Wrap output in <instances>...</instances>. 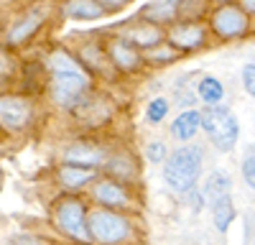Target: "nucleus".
<instances>
[{
  "label": "nucleus",
  "mask_w": 255,
  "mask_h": 245,
  "mask_svg": "<svg viewBox=\"0 0 255 245\" xmlns=\"http://www.w3.org/2000/svg\"><path fill=\"white\" fill-rule=\"evenodd\" d=\"M143 15L148 20H153V23H158V20H174L176 18V0H158V3L148 5L143 10Z\"/></svg>",
  "instance_id": "6ab92c4d"
},
{
  "label": "nucleus",
  "mask_w": 255,
  "mask_h": 245,
  "mask_svg": "<svg viewBox=\"0 0 255 245\" xmlns=\"http://www.w3.org/2000/svg\"><path fill=\"white\" fill-rule=\"evenodd\" d=\"M8 245H44L41 240H36V238H28V235H23V238H15V240H10Z\"/></svg>",
  "instance_id": "cd10ccee"
},
{
  "label": "nucleus",
  "mask_w": 255,
  "mask_h": 245,
  "mask_svg": "<svg viewBox=\"0 0 255 245\" xmlns=\"http://www.w3.org/2000/svg\"><path fill=\"white\" fill-rule=\"evenodd\" d=\"M64 158H67V163H72V166H77V163H82V166L92 169L95 163H100L102 153L92 146H87V143H74L72 148H67V153H64Z\"/></svg>",
  "instance_id": "4468645a"
},
{
  "label": "nucleus",
  "mask_w": 255,
  "mask_h": 245,
  "mask_svg": "<svg viewBox=\"0 0 255 245\" xmlns=\"http://www.w3.org/2000/svg\"><path fill=\"white\" fill-rule=\"evenodd\" d=\"M97 3L105 8V10H118V8H123V5H128L130 0H97Z\"/></svg>",
  "instance_id": "bb28decb"
},
{
  "label": "nucleus",
  "mask_w": 255,
  "mask_h": 245,
  "mask_svg": "<svg viewBox=\"0 0 255 245\" xmlns=\"http://www.w3.org/2000/svg\"><path fill=\"white\" fill-rule=\"evenodd\" d=\"M243 176H245V181L250 184V187L255 189V156H250V158L243 161Z\"/></svg>",
  "instance_id": "b1692460"
},
{
  "label": "nucleus",
  "mask_w": 255,
  "mask_h": 245,
  "mask_svg": "<svg viewBox=\"0 0 255 245\" xmlns=\"http://www.w3.org/2000/svg\"><path fill=\"white\" fill-rule=\"evenodd\" d=\"M166 113H168V102L163 97H156V100H151V105H148L145 118L151 120V122H161L166 118Z\"/></svg>",
  "instance_id": "4be33fe9"
},
{
  "label": "nucleus",
  "mask_w": 255,
  "mask_h": 245,
  "mask_svg": "<svg viewBox=\"0 0 255 245\" xmlns=\"http://www.w3.org/2000/svg\"><path fill=\"white\" fill-rule=\"evenodd\" d=\"M199 97L207 102V105L215 108L217 102L225 97V87H222V82H220V79H215V77H204V79L199 82Z\"/></svg>",
  "instance_id": "aec40b11"
},
{
  "label": "nucleus",
  "mask_w": 255,
  "mask_h": 245,
  "mask_svg": "<svg viewBox=\"0 0 255 245\" xmlns=\"http://www.w3.org/2000/svg\"><path fill=\"white\" fill-rule=\"evenodd\" d=\"M128 44H133V46H143V49H153L158 41H161V31L151 23H145L140 28H133L130 33L125 36Z\"/></svg>",
  "instance_id": "f3484780"
},
{
  "label": "nucleus",
  "mask_w": 255,
  "mask_h": 245,
  "mask_svg": "<svg viewBox=\"0 0 255 245\" xmlns=\"http://www.w3.org/2000/svg\"><path fill=\"white\" fill-rule=\"evenodd\" d=\"M90 82L82 72H69V74H54V85H51V95L54 102L61 108H74L82 100V95L87 92Z\"/></svg>",
  "instance_id": "20e7f679"
},
{
  "label": "nucleus",
  "mask_w": 255,
  "mask_h": 245,
  "mask_svg": "<svg viewBox=\"0 0 255 245\" xmlns=\"http://www.w3.org/2000/svg\"><path fill=\"white\" fill-rule=\"evenodd\" d=\"M95 197L102 204H108V207H125V204H128V194L118 187V184H113V181L97 184V187H95Z\"/></svg>",
  "instance_id": "dca6fc26"
},
{
  "label": "nucleus",
  "mask_w": 255,
  "mask_h": 245,
  "mask_svg": "<svg viewBox=\"0 0 255 245\" xmlns=\"http://www.w3.org/2000/svg\"><path fill=\"white\" fill-rule=\"evenodd\" d=\"M202 128L207 130L209 140L215 143V146L220 151H232L235 148V143H238V118L232 115L227 108H209L204 110L202 115Z\"/></svg>",
  "instance_id": "f03ea898"
},
{
  "label": "nucleus",
  "mask_w": 255,
  "mask_h": 245,
  "mask_svg": "<svg viewBox=\"0 0 255 245\" xmlns=\"http://www.w3.org/2000/svg\"><path fill=\"white\" fill-rule=\"evenodd\" d=\"M145 56L151 59V61H163V59H171L174 51H171V49H153V51H148Z\"/></svg>",
  "instance_id": "a878e982"
},
{
  "label": "nucleus",
  "mask_w": 255,
  "mask_h": 245,
  "mask_svg": "<svg viewBox=\"0 0 255 245\" xmlns=\"http://www.w3.org/2000/svg\"><path fill=\"white\" fill-rule=\"evenodd\" d=\"M110 56H113L115 64H118L120 69H125V72L135 69V67H138V61H140L135 46H133V44H128L125 38H118V41H115L113 49H110Z\"/></svg>",
  "instance_id": "f8f14e48"
},
{
  "label": "nucleus",
  "mask_w": 255,
  "mask_h": 245,
  "mask_svg": "<svg viewBox=\"0 0 255 245\" xmlns=\"http://www.w3.org/2000/svg\"><path fill=\"white\" fill-rule=\"evenodd\" d=\"M130 228H128V220L115 215V212H108V210H97L92 217H90V235L92 240L102 243V245H113V243H120L123 238H128Z\"/></svg>",
  "instance_id": "7ed1b4c3"
},
{
  "label": "nucleus",
  "mask_w": 255,
  "mask_h": 245,
  "mask_svg": "<svg viewBox=\"0 0 255 245\" xmlns=\"http://www.w3.org/2000/svg\"><path fill=\"white\" fill-rule=\"evenodd\" d=\"M56 222H59V228L72 235L74 240H90V225L84 222V207H82V202L77 199H64L59 207H56Z\"/></svg>",
  "instance_id": "39448f33"
},
{
  "label": "nucleus",
  "mask_w": 255,
  "mask_h": 245,
  "mask_svg": "<svg viewBox=\"0 0 255 245\" xmlns=\"http://www.w3.org/2000/svg\"><path fill=\"white\" fill-rule=\"evenodd\" d=\"M64 13L72 20H92V18H100L105 13V8L97 0H69V3L64 5Z\"/></svg>",
  "instance_id": "9b49d317"
},
{
  "label": "nucleus",
  "mask_w": 255,
  "mask_h": 245,
  "mask_svg": "<svg viewBox=\"0 0 255 245\" xmlns=\"http://www.w3.org/2000/svg\"><path fill=\"white\" fill-rule=\"evenodd\" d=\"M31 120V105L23 97H0V125L8 130L26 128Z\"/></svg>",
  "instance_id": "0eeeda50"
},
{
  "label": "nucleus",
  "mask_w": 255,
  "mask_h": 245,
  "mask_svg": "<svg viewBox=\"0 0 255 245\" xmlns=\"http://www.w3.org/2000/svg\"><path fill=\"white\" fill-rule=\"evenodd\" d=\"M220 3H230V0H220Z\"/></svg>",
  "instance_id": "c756f323"
},
{
  "label": "nucleus",
  "mask_w": 255,
  "mask_h": 245,
  "mask_svg": "<svg viewBox=\"0 0 255 245\" xmlns=\"http://www.w3.org/2000/svg\"><path fill=\"white\" fill-rule=\"evenodd\" d=\"M168 44L174 49H184L191 51L204 44V28L199 23H176L171 31H168Z\"/></svg>",
  "instance_id": "6e6552de"
},
{
  "label": "nucleus",
  "mask_w": 255,
  "mask_h": 245,
  "mask_svg": "<svg viewBox=\"0 0 255 245\" xmlns=\"http://www.w3.org/2000/svg\"><path fill=\"white\" fill-rule=\"evenodd\" d=\"M230 189H232L230 176L222 174V171H215V174L207 179V184H204V202L207 204H215V202L230 197Z\"/></svg>",
  "instance_id": "9d476101"
},
{
  "label": "nucleus",
  "mask_w": 255,
  "mask_h": 245,
  "mask_svg": "<svg viewBox=\"0 0 255 245\" xmlns=\"http://www.w3.org/2000/svg\"><path fill=\"white\" fill-rule=\"evenodd\" d=\"M166 156V148H163V143H151L148 146V158H151L153 163H161Z\"/></svg>",
  "instance_id": "393cba45"
},
{
  "label": "nucleus",
  "mask_w": 255,
  "mask_h": 245,
  "mask_svg": "<svg viewBox=\"0 0 255 245\" xmlns=\"http://www.w3.org/2000/svg\"><path fill=\"white\" fill-rule=\"evenodd\" d=\"M199 128H202V115L197 110H186L171 122V135L179 140H189Z\"/></svg>",
  "instance_id": "1a4fd4ad"
},
{
  "label": "nucleus",
  "mask_w": 255,
  "mask_h": 245,
  "mask_svg": "<svg viewBox=\"0 0 255 245\" xmlns=\"http://www.w3.org/2000/svg\"><path fill=\"white\" fill-rule=\"evenodd\" d=\"M243 8L248 13H255V0H243Z\"/></svg>",
  "instance_id": "c85d7f7f"
},
{
  "label": "nucleus",
  "mask_w": 255,
  "mask_h": 245,
  "mask_svg": "<svg viewBox=\"0 0 255 245\" xmlns=\"http://www.w3.org/2000/svg\"><path fill=\"white\" fill-rule=\"evenodd\" d=\"M212 28H215L217 36H222V38L243 36L248 31V15H245V10H240L235 5H222L215 15H212Z\"/></svg>",
  "instance_id": "423d86ee"
},
{
  "label": "nucleus",
  "mask_w": 255,
  "mask_h": 245,
  "mask_svg": "<svg viewBox=\"0 0 255 245\" xmlns=\"http://www.w3.org/2000/svg\"><path fill=\"white\" fill-rule=\"evenodd\" d=\"M49 67L54 69V74H69V72H82L79 64L69 56V54H64V51H54L49 56Z\"/></svg>",
  "instance_id": "412c9836"
},
{
  "label": "nucleus",
  "mask_w": 255,
  "mask_h": 245,
  "mask_svg": "<svg viewBox=\"0 0 255 245\" xmlns=\"http://www.w3.org/2000/svg\"><path fill=\"white\" fill-rule=\"evenodd\" d=\"M199 174H202V148L197 146L179 148L166 161V169H163L166 184L176 192H189L197 184Z\"/></svg>",
  "instance_id": "f257e3e1"
},
{
  "label": "nucleus",
  "mask_w": 255,
  "mask_h": 245,
  "mask_svg": "<svg viewBox=\"0 0 255 245\" xmlns=\"http://www.w3.org/2000/svg\"><path fill=\"white\" fill-rule=\"evenodd\" d=\"M92 179H95V169H87V166H72V163H67V166H61V171H59V181L67 189H79Z\"/></svg>",
  "instance_id": "ddd939ff"
},
{
  "label": "nucleus",
  "mask_w": 255,
  "mask_h": 245,
  "mask_svg": "<svg viewBox=\"0 0 255 245\" xmlns=\"http://www.w3.org/2000/svg\"><path fill=\"white\" fill-rule=\"evenodd\" d=\"M243 87H245L248 95L255 97V64H245V69H243Z\"/></svg>",
  "instance_id": "5701e85b"
},
{
  "label": "nucleus",
  "mask_w": 255,
  "mask_h": 245,
  "mask_svg": "<svg viewBox=\"0 0 255 245\" xmlns=\"http://www.w3.org/2000/svg\"><path fill=\"white\" fill-rule=\"evenodd\" d=\"M44 18H46V13H41V10H36V13H31V15H26L20 23L10 31V36H8V41L10 44H23V41L28 38V36H33V31L44 23Z\"/></svg>",
  "instance_id": "2eb2a0df"
},
{
  "label": "nucleus",
  "mask_w": 255,
  "mask_h": 245,
  "mask_svg": "<svg viewBox=\"0 0 255 245\" xmlns=\"http://www.w3.org/2000/svg\"><path fill=\"white\" fill-rule=\"evenodd\" d=\"M212 217H215V225H217V230H227L230 228V222L235 220V207H232V199L225 197L220 202L212 204Z\"/></svg>",
  "instance_id": "a211bd4d"
}]
</instances>
